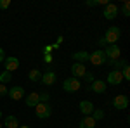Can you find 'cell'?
I'll use <instances>...</instances> for the list:
<instances>
[{
	"label": "cell",
	"mask_w": 130,
	"mask_h": 128,
	"mask_svg": "<svg viewBox=\"0 0 130 128\" xmlns=\"http://www.w3.org/2000/svg\"><path fill=\"white\" fill-rule=\"evenodd\" d=\"M120 36H121V30L118 26H111V28H108L106 35H104L102 38H104V42H106L108 45H116V42L120 40Z\"/></svg>",
	"instance_id": "1"
},
{
	"label": "cell",
	"mask_w": 130,
	"mask_h": 128,
	"mask_svg": "<svg viewBox=\"0 0 130 128\" xmlns=\"http://www.w3.org/2000/svg\"><path fill=\"white\" fill-rule=\"evenodd\" d=\"M35 114H37V118H40V119L49 118L50 114H52V107H50V104H49V102H38V104L35 106Z\"/></svg>",
	"instance_id": "2"
},
{
	"label": "cell",
	"mask_w": 130,
	"mask_h": 128,
	"mask_svg": "<svg viewBox=\"0 0 130 128\" xmlns=\"http://www.w3.org/2000/svg\"><path fill=\"white\" fill-rule=\"evenodd\" d=\"M82 88V83H80V80H76V78H66L64 80V83H62V90L64 92H76V90H80Z\"/></svg>",
	"instance_id": "3"
},
{
	"label": "cell",
	"mask_w": 130,
	"mask_h": 128,
	"mask_svg": "<svg viewBox=\"0 0 130 128\" xmlns=\"http://www.w3.org/2000/svg\"><path fill=\"white\" fill-rule=\"evenodd\" d=\"M106 56H104V50H95V52H92L89 54V61L94 64V66H102L104 62H106Z\"/></svg>",
	"instance_id": "4"
},
{
	"label": "cell",
	"mask_w": 130,
	"mask_h": 128,
	"mask_svg": "<svg viewBox=\"0 0 130 128\" xmlns=\"http://www.w3.org/2000/svg\"><path fill=\"white\" fill-rule=\"evenodd\" d=\"M104 56L111 61H118L121 56V50L118 45H106V50H104Z\"/></svg>",
	"instance_id": "5"
},
{
	"label": "cell",
	"mask_w": 130,
	"mask_h": 128,
	"mask_svg": "<svg viewBox=\"0 0 130 128\" xmlns=\"http://www.w3.org/2000/svg\"><path fill=\"white\" fill-rule=\"evenodd\" d=\"M102 16H104L108 21H113L116 16H118V5H116V4H108V5L104 7Z\"/></svg>",
	"instance_id": "6"
},
{
	"label": "cell",
	"mask_w": 130,
	"mask_h": 128,
	"mask_svg": "<svg viewBox=\"0 0 130 128\" xmlns=\"http://www.w3.org/2000/svg\"><path fill=\"white\" fill-rule=\"evenodd\" d=\"M121 81H123V75H121L120 69H113L108 75V83L109 85H120Z\"/></svg>",
	"instance_id": "7"
},
{
	"label": "cell",
	"mask_w": 130,
	"mask_h": 128,
	"mask_svg": "<svg viewBox=\"0 0 130 128\" xmlns=\"http://www.w3.org/2000/svg\"><path fill=\"white\" fill-rule=\"evenodd\" d=\"M113 106H115V109H118V111L127 109L128 107V97L127 95H116V97L113 99Z\"/></svg>",
	"instance_id": "8"
},
{
	"label": "cell",
	"mask_w": 130,
	"mask_h": 128,
	"mask_svg": "<svg viewBox=\"0 0 130 128\" xmlns=\"http://www.w3.org/2000/svg\"><path fill=\"white\" fill-rule=\"evenodd\" d=\"M89 90H92L94 94H104L106 92V81H102V80H94V83H90Z\"/></svg>",
	"instance_id": "9"
},
{
	"label": "cell",
	"mask_w": 130,
	"mask_h": 128,
	"mask_svg": "<svg viewBox=\"0 0 130 128\" xmlns=\"http://www.w3.org/2000/svg\"><path fill=\"white\" fill-rule=\"evenodd\" d=\"M4 64H5V71L12 73V71H16V69L19 68V59L10 56V57H5V59H4Z\"/></svg>",
	"instance_id": "10"
},
{
	"label": "cell",
	"mask_w": 130,
	"mask_h": 128,
	"mask_svg": "<svg viewBox=\"0 0 130 128\" xmlns=\"http://www.w3.org/2000/svg\"><path fill=\"white\" fill-rule=\"evenodd\" d=\"M71 73H73V78H83V75L87 73V68L82 64V62H75L73 66H71Z\"/></svg>",
	"instance_id": "11"
},
{
	"label": "cell",
	"mask_w": 130,
	"mask_h": 128,
	"mask_svg": "<svg viewBox=\"0 0 130 128\" xmlns=\"http://www.w3.org/2000/svg\"><path fill=\"white\" fill-rule=\"evenodd\" d=\"M56 80H57V75L54 73V71H47V73H43L42 75V83L43 85H47V87H50V85H54L56 83Z\"/></svg>",
	"instance_id": "12"
},
{
	"label": "cell",
	"mask_w": 130,
	"mask_h": 128,
	"mask_svg": "<svg viewBox=\"0 0 130 128\" xmlns=\"http://www.w3.org/2000/svg\"><path fill=\"white\" fill-rule=\"evenodd\" d=\"M9 97L12 99V100H21V99L24 97V88L23 87H12V88L9 90Z\"/></svg>",
	"instance_id": "13"
},
{
	"label": "cell",
	"mask_w": 130,
	"mask_h": 128,
	"mask_svg": "<svg viewBox=\"0 0 130 128\" xmlns=\"http://www.w3.org/2000/svg\"><path fill=\"white\" fill-rule=\"evenodd\" d=\"M80 113L85 114V116H90L94 113V104L90 100H82L80 102Z\"/></svg>",
	"instance_id": "14"
},
{
	"label": "cell",
	"mask_w": 130,
	"mask_h": 128,
	"mask_svg": "<svg viewBox=\"0 0 130 128\" xmlns=\"http://www.w3.org/2000/svg\"><path fill=\"white\" fill-rule=\"evenodd\" d=\"M78 126H80V128H95V121H94L92 116H85V118L80 119Z\"/></svg>",
	"instance_id": "15"
},
{
	"label": "cell",
	"mask_w": 130,
	"mask_h": 128,
	"mask_svg": "<svg viewBox=\"0 0 130 128\" xmlns=\"http://www.w3.org/2000/svg\"><path fill=\"white\" fill-rule=\"evenodd\" d=\"M38 102H40V95H38L37 92H33V94H30V95L26 97V106H28V107H35Z\"/></svg>",
	"instance_id": "16"
},
{
	"label": "cell",
	"mask_w": 130,
	"mask_h": 128,
	"mask_svg": "<svg viewBox=\"0 0 130 128\" xmlns=\"http://www.w3.org/2000/svg\"><path fill=\"white\" fill-rule=\"evenodd\" d=\"M4 126L5 128H19V121H18L16 116H5Z\"/></svg>",
	"instance_id": "17"
},
{
	"label": "cell",
	"mask_w": 130,
	"mask_h": 128,
	"mask_svg": "<svg viewBox=\"0 0 130 128\" xmlns=\"http://www.w3.org/2000/svg\"><path fill=\"white\" fill-rule=\"evenodd\" d=\"M71 57L76 61V62H82V64H83L85 61H89V52H85V50H80V52H75Z\"/></svg>",
	"instance_id": "18"
},
{
	"label": "cell",
	"mask_w": 130,
	"mask_h": 128,
	"mask_svg": "<svg viewBox=\"0 0 130 128\" xmlns=\"http://www.w3.org/2000/svg\"><path fill=\"white\" fill-rule=\"evenodd\" d=\"M28 78H30L33 83L40 81V80H42V73H40V69H31L30 73H28Z\"/></svg>",
	"instance_id": "19"
},
{
	"label": "cell",
	"mask_w": 130,
	"mask_h": 128,
	"mask_svg": "<svg viewBox=\"0 0 130 128\" xmlns=\"http://www.w3.org/2000/svg\"><path fill=\"white\" fill-rule=\"evenodd\" d=\"M10 80H12V73H9V71H2V73H0V83H2V85L10 83Z\"/></svg>",
	"instance_id": "20"
},
{
	"label": "cell",
	"mask_w": 130,
	"mask_h": 128,
	"mask_svg": "<svg viewBox=\"0 0 130 128\" xmlns=\"http://www.w3.org/2000/svg\"><path fill=\"white\" fill-rule=\"evenodd\" d=\"M90 116L94 118V121H99V119L104 118V111H102V109H94V113H92Z\"/></svg>",
	"instance_id": "21"
},
{
	"label": "cell",
	"mask_w": 130,
	"mask_h": 128,
	"mask_svg": "<svg viewBox=\"0 0 130 128\" xmlns=\"http://www.w3.org/2000/svg\"><path fill=\"white\" fill-rule=\"evenodd\" d=\"M121 14H123L125 17H128V16H130V2H128V0H125V2H123V7H121Z\"/></svg>",
	"instance_id": "22"
},
{
	"label": "cell",
	"mask_w": 130,
	"mask_h": 128,
	"mask_svg": "<svg viewBox=\"0 0 130 128\" xmlns=\"http://www.w3.org/2000/svg\"><path fill=\"white\" fill-rule=\"evenodd\" d=\"M83 78H85V81H87V83H94V75H92V73H89V71H87V73H85V75H83Z\"/></svg>",
	"instance_id": "23"
},
{
	"label": "cell",
	"mask_w": 130,
	"mask_h": 128,
	"mask_svg": "<svg viewBox=\"0 0 130 128\" xmlns=\"http://www.w3.org/2000/svg\"><path fill=\"white\" fill-rule=\"evenodd\" d=\"M121 75H123V80H130V68H128V66H125V68H123Z\"/></svg>",
	"instance_id": "24"
},
{
	"label": "cell",
	"mask_w": 130,
	"mask_h": 128,
	"mask_svg": "<svg viewBox=\"0 0 130 128\" xmlns=\"http://www.w3.org/2000/svg\"><path fill=\"white\" fill-rule=\"evenodd\" d=\"M4 95H9V88L0 83V97H4Z\"/></svg>",
	"instance_id": "25"
},
{
	"label": "cell",
	"mask_w": 130,
	"mask_h": 128,
	"mask_svg": "<svg viewBox=\"0 0 130 128\" xmlns=\"http://www.w3.org/2000/svg\"><path fill=\"white\" fill-rule=\"evenodd\" d=\"M38 95H40V102H49L50 95L47 94V92H42V94H38Z\"/></svg>",
	"instance_id": "26"
},
{
	"label": "cell",
	"mask_w": 130,
	"mask_h": 128,
	"mask_svg": "<svg viewBox=\"0 0 130 128\" xmlns=\"http://www.w3.org/2000/svg\"><path fill=\"white\" fill-rule=\"evenodd\" d=\"M10 0H0V9H9Z\"/></svg>",
	"instance_id": "27"
},
{
	"label": "cell",
	"mask_w": 130,
	"mask_h": 128,
	"mask_svg": "<svg viewBox=\"0 0 130 128\" xmlns=\"http://www.w3.org/2000/svg\"><path fill=\"white\" fill-rule=\"evenodd\" d=\"M85 5H89V7H95V5H99V0H89V2H85Z\"/></svg>",
	"instance_id": "28"
},
{
	"label": "cell",
	"mask_w": 130,
	"mask_h": 128,
	"mask_svg": "<svg viewBox=\"0 0 130 128\" xmlns=\"http://www.w3.org/2000/svg\"><path fill=\"white\" fill-rule=\"evenodd\" d=\"M4 59H5V52H4L2 47H0V62H4Z\"/></svg>",
	"instance_id": "29"
},
{
	"label": "cell",
	"mask_w": 130,
	"mask_h": 128,
	"mask_svg": "<svg viewBox=\"0 0 130 128\" xmlns=\"http://www.w3.org/2000/svg\"><path fill=\"white\" fill-rule=\"evenodd\" d=\"M43 61H45V62H52V56H50V54H45Z\"/></svg>",
	"instance_id": "30"
},
{
	"label": "cell",
	"mask_w": 130,
	"mask_h": 128,
	"mask_svg": "<svg viewBox=\"0 0 130 128\" xmlns=\"http://www.w3.org/2000/svg\"><path fill=\"white\" fill-rule=\"evenodd\" d=\"M97 43H99L101 47H104V45H106V42H104V38H99V42H97Z\"/></svg>",
	"instance_id": "31"
},
{
	"label": "cell",
	"mask_w": 130,
	"mask_h": 128,
	"mask_svg": "<svg viewBox=\"0 0 130 128\" xmlns=\"http://www.w3.org/2000/svg\"><path fill=\"white\" fill-rule=\"evenodd\" d=\"M19 128H31V126H28V125H19Z\"/></svg>",
	"instance_id": "32"
},
{
	"label": "cell",
	"mask_w": 130,
	"mask_h": 128,
	"mask_svg": "<svg viewBox=\"0 0 130 128\" xmlns=\"http://www.w3.org/2000/svg\"><path fill=\"white\" fill-rule=\"evenodd\" d=\"M2 126H4V125H2V123H0V128H2Z\"/></svg>",
	"instance_id": "33"
},
{
	"label": "cell",
	"mask_w": 130,
	"mask_h": 128,
	"mask_svg": "<svg viewBox=\"0 0 130 128\" xmlns=\"http://www.w3.org/2000/svg\"><path fill=\"white\" fill-rule=\"evenodd\" d=\"M0 118H2V113H0Z\"/></svg>",
	"instance_id": "34"
}]
</instances>
